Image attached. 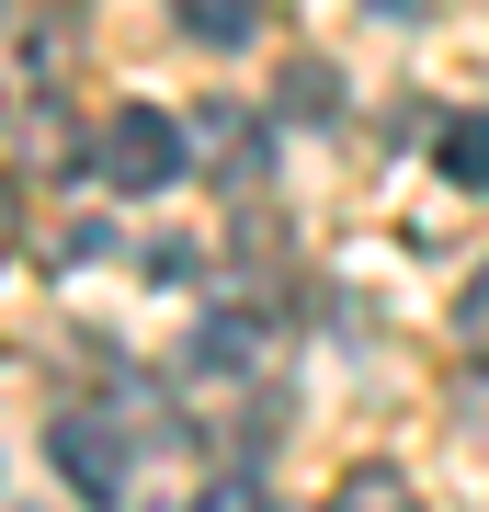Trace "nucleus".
<instances>
[{"instance_id":"nucleus-10","label":"nucleus","mask_w":489,"mask_h":512,"mask_svg":"<svg viewBox=\"0 0 489 512\" xmlns=\"http://www.w3.org/2000/svg\"><path fill=\"white\" fill-rule=\"evenodd\" d=\"M0 239H12V183H0Z\"/></svg>"},{"instance_id":"nucleus-8","label":"nucleus","mask_w":489,"mask_h":512,"mask_svg":"<svg viewBox=\"0 0 489 512\" xmlns=\"http://www.w3.org/2000/svg\"><path fill=\"white\" fill-rule=\"evenodd\" d=\"M455 330H467V342L489 353V262H478V274H467V296H455Z\"/></svg>"},{"instance_id":"nucleus-5","label":"nucleus","mask_w":489,"mask_h":512,"mask_svg":"<svg viewBox=\"0 0 489 512\" xmlns=\"http://www.w3.org/2000/svg\"><path fill=\"white\" fill-rule=\"evenodd\" d=\"M330 512H421V501H410V478H399V467H353Z\"/></svg>"},{"instance_id":"nucleus-2","label":"nucleus","mask_w":489,"mask_h":512,"mask_svg":"<svg viewBox=\"0 0 489 512\" xmlns=\"http://www.w3.org/2000/svg\"><path fill=\"white\" fill-rule=\"evenodd\" d=\"M91 171H103L114 194H160V183H182V171H194V137H182V114L126 103V114L103 126V148H91Z\"/></svg>"},{"instance_id":"nucleus-1","label":"nucleus","mask_w":489,"mask_h":512,"mask_svg":"<svg viewBox=\"0 0 489 512\" xmlns=\"http://www.w3.org/2000/svg\"><path fill=\"white\" fill-rule=\"evenodd\" d=\"M46 456H57V478H69V501H91V512H114L137 490V433L114 410H57Z\"/></svg>"},{"instance_id":"nucleus-4","label":"nucleus","mask_w":489,"mask_h":512,"mask_svg":"<svg viewBox=\"0 0 489 512\" xmlns=\"http://www.w3.org/2000/svg\"><path fill=\"white\" fill-rule=\"evenodd\" d=\"M444 183L489 194V114H444Z\"/></svg>"},{"instance_id":"nucleus-9","label":"nucleus","mask_w":489,"mask_h":512,"mask_svg":"<svg viewBox=\"0 0 489 512\" xmlns=\"http://www.w3.org/2000/svg\"><path fill=\"white\" fill-rule=\"evenodd\" d=\"M376 12H433V0H376Z\"/></svg>"},{"instance_id":"nucleus-3","label":"nucleus","mask_w":489,"mask_h":512,"mask_svg":"<svg viewBox=\"0 0 489 512\" xmlns=\"http://www.w3.org/2000/svg\"><path fill=\"white\" fill-rule=\"evenodd\" d=\"M171 23H182V46H251L262 35V0H171Z\"/></svg>"},{"instance_id":"nucleus-7","label":"nucleus","mask_w":489,"mask_h":512,"mask_svg":"<svg viewBox=\"0 0 489 512\" xmlns=\"http://www.w3.org/2000/svg\"><path fill=\"white\" fill-rule=\"evenodd\" d=\"M194 512H273L262 478H217V490H194Z\"/></svg>"},{"instance_id":"nucleus-6","label":"nucleus","mask_w":489,"mask_h":512,"mask_svg":"<svg viewBox=\"0 0 489 512\" xmlns=\"http://www.w3.org/2000/svg\"><path fill=\"white\" fill-rule=\"evenodd\" d=\"M330 103H342V80H330L319 57H296L285 69V114H330Z\"/></svg>"}]
</instances>
